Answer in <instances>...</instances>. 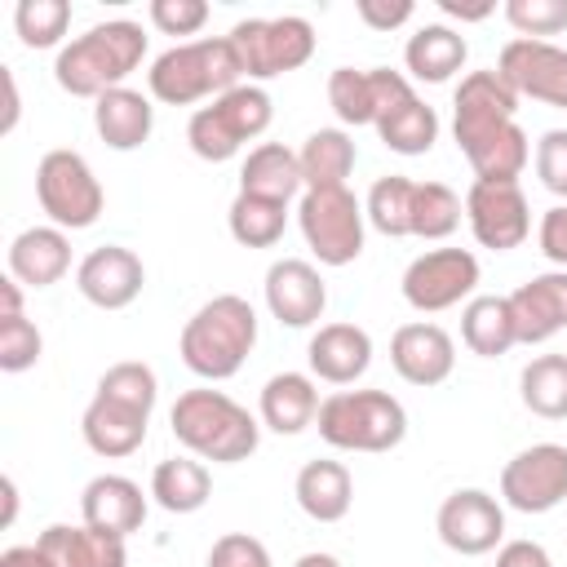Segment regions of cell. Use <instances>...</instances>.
<instances>
[{
    "label": "cell",
    "instance_id": "52a82bcc",
    "mask_svg": "<svg viewBox=\"0 0 567 567\" xmlns=\"http://www.w3.org/2000/svg\"><path fill=\"white\" fill-rule=\"evenodd\" d=\"M275 120V106H270V93L261 84H239L221 97H213L208 106H199L186 124V142L199 159L208 164H226L244 151V142L261 137Z\"/></svg>",
    "mask_w": 567,
    "mask_h": 567
},
{
    "label": "cell",
    "instance_id": "ab89813d",
    "mask_svg": "<svg viewBox=\"0 0 567 567\" xmlns=\"http://www.w3.org/2000/svg\"><path fill=\"white\" fill-rule=\"evenodd\" d=\"M97 394H111V399L133 403V408H142V412H155L159 381H155V368H146L142 359H124V363H111V368L97 377Z\"/></svg>",
    "mask_w": 567,
    "mask_h": 567
},
{
    "label": "cell",
    "instance_id": "e575fe53",
    "mask_svg": "<svg viewBox=\"0 0 567 567\" xmlns=\"http://www.w3.org/2000/svg\"><path fill=\"white\" fill-rule=\"evenodd\" d=\"M518 399L545 421H567V354H536L518 372Z\"/></svg>",
    "mask_w": 567,
    "mask_h": 567
},
{
    "label": "cell",
    "instance_id": "bcb514c9",
    "mask_svg": "<svg viewBox=\"0 0 567 567\" xmlns=\"http://www.w3.org/2000/svg\"><path fill=\"white\" fill-rule=\"evenodd\" d=\"M536 244H540V252L554 261V270H567V204H558V208H549V213L540 217Z\"/></svg>",
    "mask_w": 567,
    "mask_h": 567
},
{
    "label": "cell",
    "instance_id": "7a4b0ae2",
    "mask_svg": "<svg viewBox=\"0 0 567 567\" xmlns=\"http://www.w3.org/2000/svg\"><path fill=\"white\" fill-rule=\"evenodd\" d=\"M146 58V31L133 18H111L66 40L53 58V80L71 97H102L120 89Z\"/></svg>",
    "mask_w": 567,
    "mask_h": 567
},
{
    "label": "cell",
    "instance_id": "e0dca14e",
    "mask_svg": "<svg viewBox=\"0 0 567 567\" xmlns=\"http://www.w3.org/2000/svg\"><path fill=\"white\" fill-rule=\"evenodd\" d=\"M261 292H266V310L284 328H310L328 310V284H323L319 266H310L306 257H279V261H270Z\"/></svg>",
    "mask_w": 567,
    "mask_h": 567
},
{
    "label": "cell",
    "instance_id": "f6af8a7d",
    "mask_svg": "<svg viewBox=\"0 0 567 567\" xmlns=\"http://www.w3.org/2000/svg\"><path fill=\"white\" fill-rule=\"evenodd\" d=\"M151 22L164 31V35H195L204 22H208V4L204 0H151Z\"/></svg>",
    "mask_w": 567,
    "mask_h": 567
},
{
    "label": "cell",
    "instance_id": "2e32d148",
    "mask_svg": "<svg viewBox=\"0 0 567 567\" xmlns=\"http://www.w3.org/2000/svg\"><path fill=\"white\" fill-rule=\"evenodd\" d=\"M496 71L505 75V84L518 97H532V102L567 111V49L563 44L518 35V40H509L501 49Z\"/></svg>",
    "mask_w": 567,
    "mask_h": 567
},
{
    "label": "cell",
    "instance_id": "d6a6232c",
    "mask_svg": "<svg viewBox=\"0 0 567 567\" xmlns=\"http://www.w3.org/2000/svg\"><path fill=\"white\" fill-rule=\"evenodd\" d=\"M461 341L478 354V359H496L509 346H518L514 337V315H509V297H470L461 310Z\"/></svg>",
    "mask_w": 567,
    "mask_h": 567
},
{
    "label": "cell",
    "instance_id": "d590c367",
    "mask_svg": "<svg viewBox=\"0 0 567 567\" xmlns=\"http://www.w3.org/2000/svg\"><path fill=\"white\" fill-rule=\"evenodd\" d=\"M226 226H230V239L244 244V248H275L284 239V226H288V204H275V199L239 190L230 199Z\"/></svg>",
    "mask_w": 567,
    "mask_h": 567
},
{
    "label": "cell",
    "instance_id": "b9f144b4",
    "mask_svg": "<svg viewBox=\"0 0 567 567\" xmlns=\"http://www.w3.org/2000/svg\"><path fill=\"white\" fill-rule=\"evenodd\" d=\"M505 18L518 35L545 40L567 31V0H505Z\"/></svg>",
    "mask_w": 567,
    "mask_h": 567
},
{
    "label": "cell",
    "instance_id": "1f68e13d",
    "mask_svg": "<svg viewBox=\"0 0 567 567\" xmlns=\"http://www.w3.org/2000/svg\"><path fill=\"white\" fill-rule=\"evenodd\" d=\"M297 159H301L306 190H328V186H346V177L354 173L359 151H354V137L346 128H315L301 142Z\"/></svg>",
    "mask_w": 567,
    "mask_h": 567
},
{
    "label": "cell",
    "instance_id": "7c38bea8",
    "mask_svg": "<svg viewBox=\"0 0 567 567\" xmlns=\"http://www.w3.org/2000/svg\"><path fill=\"white\" fill-rule=\"evenodd\" d=\"M501 501L518 514H549L567 501V447L532 443L501 470Z\"/></svg>",
    "mask_w": 567,
    "mask_h": 567
},
{
    "label": "cell",
    "instance_id": "484cf974",
    "mask_svg": "<svg viewBox=\"0 0 567 567\" xmlns=\"http://www.w3.org/2000/svg\"><path fill=\"white\" fill-rule=\"evenodd\" d=\"M93 128L111 151H137L155 128V106L146 93L120 84L93 102Z\"/></svg>",
    "mask_w": 567,
    "mask_h": 567
},
{
    "label": "cell",
    "instance_id": "f546056e",
    "mask_svg": "<svg viewBox=\"0 0 567 567\" xmlns=\"http://www.w3.org/2000/svg\"><path fill=\"white\" fill-rule=\"evenodd\" d=\"M239 190H244V195L275 199V204H292V195L306 190L297 151L284 146V142H261V146H252L248 159H244V168H239Z\"/></svg>",
    "mask_w": 567,
    "mask_h": 567
},
{
    "label": "cell",
    "instance_id": "8fae6325",
    "mask_svg": "<svg viewBox=\"0 0 567 567\" xmlns=\"http://www.w3.org/2000/svg\"><path fill=\"white\" fill-rule=\"evenodd\" d=\"M403 301L421 315L452 310L474 297L478 288V257L470 248H430L408 261L403 270Z\"/></svg>",
    "mask_w": 567,
    "mask_h": 567
},
{
    "label": "cell",
    "instance_id": "9a60e30c",
    "mask_svg": "<svg viewBox=\"0 0 567 567\" xmlns=\"http://www.w3.org/2000/svg\"><path fill=\"white\" fill-rule=\"evenodd\" d=\"M416 89L403 71H390V66H368V71H354V66H337L328 75V106L337 111L341 124H372L394 111L399 102H408Z\"/></svg>",
    "mask_w": 567,
    "mask_h": 567
},
{
    "label": "cell",
    "instance_id": "5bb4252c",
    "mask_svg": "<svg viewBox=\"0 0 567 567\" xmlns=\"http://www.w3.org/2000/svg\"><path fill=\"white\" fill-rule=\"evenodd\" d=\"M465 221L474 239L492 252H509L532 235V204L518 182H470L465 190Z\"/></svg>",
    "mask_w": 567,
    "mask_h": 567
},
{
    "label": "cell",
    "instance_id": "11a10c76",
    "mask_svg": "<svg viewBox=\"0 0 567 567\" xmlns=\"http://www.w3.org/2000/svg\"><path fill=\"white\" fill-rule=\"evenodd\" d=\"M0 487H4V527H9L13 514H18V487H13V478H4Z\"/></svg>",
    "mask_w": 567,
    "mask_h": 567
},
{
    "label": "cell",
    "instance_id": "c3c4849f",
    "mask_svg": "<svg viewBox=\"0 0 567 567\" xmlns=\"http://www.w3.org/2000/svg\"><path fill=\"white\" fill-rule=\"evenodd\" d=\"M496 567H554V558L540 540H505L496 549Z\"/></svg>",
    "mask_w": 567,
    "mask_h": 567
},
{
    "label": "cell",
    "instance_id": "8d00e7d4",
    "mask_svg": "<svg viewBox=\"0 0 567 567\" xmlns=\"http://www.w3.org/2000/svg\"><path fill=\"white\" fill-rule=\"evenodd\" d=\"M412 199H416V182H412V177H403V173L377 177L372 190H368V199H363L368 226L381 230L385 239L412 235Z\"/></svg>",
    "mask_w": 567,
    "mask_h": 567
},
{
    "label": "cell",
    "instance_id": "d6986e66",
    "mask_svg": "<svg viewBox=\"0 0 567 567\" xmlns=\"http://www.w3.org/2000/svg\"><path fill=\"white\" fill-rule=\"evenodd\" d=\"M390 363H394V372L408 385L430 390V385H443L452 377V368H456V341L447 337V328L416 319V323L394 328V337H390Z\"/></svg>",
    "mask_w": 567,
    "mask_h": 567
},
{
    "label": "cell",
    "instance_id": "7bdbcfd3",
    "mask_svg": "<svg viewBox=\"0 0 567 567\" xmlns=\"http://www.w3.org/2000/svg\"><path fill=\"white\" fill-rule=\"evenodd\" d=\"M536 177L549 195L567 199V128H549L536 142Z\"/></svg>",
    "mask_w": 567,
    "mask_h": 567
},
{
    "label": "cell",
    "instance_id": "ffe728a7",
    "mask_svg": "<svg viewBox=\"0 0 567 567\" xmlns=\"http://www.w3.org/2000/svg\"><path fill=\"white\" fill-rule=\"evenodd\" d=\"M509 315L518 346H540L567 332V270H545L518 284L509 292Z\"/></svg>",
    "mask_w": 567,
    "mask_h": 567
},
{
    "label": "cell",
    "instance_id": "60d3db41",
    "mask_svg": "<svg viewBox=\"0 0 567 567\" xmlns=\"http://www.w3.org/2000/svg\"><path fill=\"white\" fill-rule=\"evenodd\" d=\"M40 354H44V337L27 315L0 319V368L4 372H27L40 363Z\"/></svg>",
    "mask_w": 567,
    "mask_h": 567
},
{
    "label": "cell",
    "instance_id": "4fadbf2b",
    "mask_svg": "<svg viewBox=\"0 0 567 567\" xmlns=\"http://www.w3.org/2000/svg\"><path fill=\"white\" fill-rule=\"evenodd\" d=\"M434 532L452 554L478 558L505 545V509L483 487H456L434 514Z\"/></svg>",
    "mask_w": 567,
    "mask_h": 567
},
{
    "label": "cell",
    "instance_id": "603a6c76",
    "mask_svg": "<svg viewBox=\"0 0 567 567\" xmlns=\"http://www.w3.org/2000/svg\"><path fill=\"white\" fill-rule=\"evenodd\" d=\"M4 261L22 288H53L71 270V239L62 226H27L13 235Z\"/></svg>",
    "mask_w": 567,
    "mask_h": 567
},
{
    "label": "cell",
    "instance_id": "681fc988",
    "mask_svg": "<svg viewBox=\"0 0 567 567\" xmlns=\"http://www.w3.org/2000/svg\"><path fill=\"white\" fill-rule=\"evenodd\" d=\"M0 567H53V563H49V554L40 545H9L0 554Z\"/></svg>",
    "mask_w": 567,
    "mask_h": 567
},
{
    "label": "cell",
    "instance_id": "f35d334b",
    "mask_svg": "<svg viewBox=\"0 0 567 567\" xmlns=\"http://www.w3.org/2000/svg\"><path fill=\"white\" fill-rule=\"evenodd\" d=\"M13 27L27 49H53V44H62V35L71 27V4L66 0H18Z\"/></svg>",
    "mask_w": 567,
    "mask_h": 567
},
{
    "label": "cell",
    "instance_id": "4316f807",
    "mask_svg": "<svg viewBox=\"0 0 567 567\" xmlns=\"http://www.w3.org/2000/svg\"><path fill=\"white\" fill-rule=\"evenodd\" d=\"M319 390H315V377L310 372H275L266 385H261V425L275 430V434H301L306 425H315L319 416Z\"/></svg>",
    "mask_w": 567,
    "mask_h": 567
},
{
    "label": "cell",
    "instance_id": "5b68a950",
    "mask_svg": "<svg viewBox=\"0 0 567 567\" xmlns=\"http://www.w3.org/2000/svg\"><path fill=\"white\" fill-rule=\"evenodd\" d=\"M146 84H151L155 102L190 106L204 97H221L248 80H244V66H239L230 35H204V40H186V44L164 49L146 71Z\"/></svg>",
    "mask_w": 567,
    "mask_h": 567
},
{
    "label": "cell",
    "instance_id": "30bf717a",
    "mask_svg": "<svg viewBox=\"0 0 567 567\" xmlns=\"http://www.w3.org/2000/svg\"><path fill=\"white\" fill-rule=\"evenodd\" d=\"M230 44L239 53L244 80H275L315 58V27L297 13L284 18H244L230 27Z\"/></svg>",
    "mask_w": 567,
    "mask_h": 567
},
{
    "label": "cell",
    "instance_id": "f907efd6",
    "mask_svg": "<svg viewBox=\"0 0 567 567\" xmlns=\"http://www.w3.org/2000/svg\"><path fill=\"white\" fill-rule=\"evenodd\" d=\"M0 84H4V120H0V133H13L18 128V80H13V71L9 66H0Z\"/></svg>",
    "mask_w": 567,
    "mask_h": 567
},
{
    "label": "cell",
    "instance_id": "f1b7e54d",
    "mask_svg": "<svg viewBox=\"0 0 567 567\" xmlns=\"http://www.w3.org/2000/svg\"><path fill=\"white\" fill-rule=\"evenodd\" d=\"M292 496L301 505L306 518L315 523H341L354 505V478L341 461H306L297 470V483H292Z\"/></svg>",
    "mask_w": 567,
    "mask_h": 567
},
{
    "label": "cell",
    "instance_id": "7402d4cb",
    "mask_svg": "<svg viewBox=\"0 0 567 567\" xmlns=\"http://www.w3.org/2000/svg\"><path fill=\"white\" fill-rule=\"evenodd\" d=\"M146 425H151V412H142L133 403H120L111 394H93L84 416H80V434H84L89 452H97L106 461L133 456L146 443Z\"/></svg>",
    "mask_w": 567,
    "mask_h": 567
},
{
    "label": "cell",
    "instance_id": "277c9868",
    "mask_svg": "<svg viewBox=\"0 0 567 567\" xmlns=\"http://www.w3.org/2000/svg\"><path fill=\"white\" fill-rule=\"evenodd\" d=\"M252 346H257L252 301L239 292H217L186 319L177 354L199 381H230L248 363Z\"/></svg>",
    "mask_w": 567,
    "mask_h": 567
},
{
    "label": "cell",
    "instance_id": "44dd1931",
    "mask_svg": "<svg viewBox=\"0 0 567 567\" xmlns=\"http://www.w3.org/2000/svg\"><path fill=\"white\" fill-rule=\"evenodd\" d=\"M310 377L328 385H354L372 368V337L359 323H319L306 346Z\"/></svg>",
    "mask_w": 567,
    "mask_h": 567
},
{
    "label": "cell",
    "instance_id": "ba28073f",
    "mask_svg": "<svg viewBox=\"0 0 567 567\" xmlns=\"http://www.w3.org/2000/svg\"><path fill=\"white\" fill-rule=\"evenodd\" d=\"M297 226L306 248L319 257V266H350L363 252L368 235V213L354 199L350 186H328V190H301L297 199Z\"/></svg>",
    "mask_w": 567,
    "mask_h": 567
},
{
    "label": "cell",
    "instance_id": "8992f818",
    "mask_svg": "<svg viewBox=\"0 0 567 567\" xmlns=\"http://www.w3.org/2000/svg\"><path fill=\"white\" fill-rule=\"evenodd\" d=\"M315 430L337 452H390L408 434V412L390 390H332Z\"/></svg>",
    "mask_w": 567,
    "mask_h": 567
},
{
    "label": "cell",
    "instance_id": "816d5d0a",
    "mask_svg": "<svg viewBox=\"0 0 567 567\" xmlns=\"http://www.w3.org/2000/svg\"><path fill=\"white\" fill-rule=\"evenodd\" d=\"M439 9L447 13V18H461V22H483L496 4L487 0V4H461V0H439Z\"/></svg>",
    "mask_w": 567,
    "mask_h": 567
},
{
    "label": "cell",
    "instance_id": "d4e9b609",
    "mask_svg": "<svg viewBox=\"0 0 567 567\" xmlns=\"http://www.w3.org/2000/svg\"><path fill=\"white\" fill-rule=\"evenodd\" d=\"M53 567H128L124 536L89 527V523H53L35 536Z\"/></svg>",
    "mask_w": 567,
    "mask_h": 567
},
{
    "label": "cell",
    "instance_id": "ac0fdd59",
    "mask_svg": "<svg viewBox=\"0 0 567 567\" xmlns=\"http://www.w3.org/2000/svg\"><path fill=\"white\" fill-rule=\"evenodd\" d=\"M142 284H146V266L124 244H102V248H93L75 266V288L97 310H124V306H133L142 297Z\"/></svg>",
    "mask_w": 567,
    "mask_h": 567
},
{
    "label": "cell",
    "instance_id": "3957f363",
    "mask_svg": "<svg viewBox=\"0 0 567 567\" xmlns=\"http://www.w3.org/2000/svg\"><path fill=\"white\" fill-rule=\"evenodd\" d=\"M168 425L190 456L213 465H239L261 443V421L244 403H235L226 390H213V385H195L177 394V403L168 408Z\"/></svg>",
    "mask_w": 567,
    "mask_h": 567
},
{
    "label": "cell",
    "instance_id": "f5cc1de1",
    "mask_svg": "<svg viewBox=\"0 0 567 567\" xmlns=\"http://www.w3.org/2000/svg\"><path fill=\"white\" fill-rule=\"evenodd\" d=\"M9 315H22V284L13 275L0 279V319H9Z\"/></svg>",
    "mask_w": 567,
    "mask_h": 567
},
{
    "label": "cell",
    "instance_id": "db71d44e",
    "mask_svg": "<svg viewBox=\"0 0 567 567\" xmlns=\"http://www.w3.org/2000/svg\"><path fill=\"white\" fill-rule=\"evenodd\" d=\"M292 567H341V558L328 554V549H310V554H301Z\"/></svg>",
    "mask_w": 567,
    "mask_h": 567
},
{
    "label": "cell",
    "instance_id": "83f0119b",
    "mask_svg": "<svg viewBox=\"0 0 567 567\" xmlns=\"http://www.w3.org/2000/svg\"><path fill=\"white\" fill-rule=\"evenodd\" d=\"M465 58H470V44H465V35L452 31L447 22H425V27H416V31L408 35V44H403V66H408V75L421 80V84H443V80H452V75L465 66Z\"/></svg>",
    "mask_w": 567,
    "mask_h": 567
},
{
    "label": "cell",
    "instance_id": "836d02e7",
    "mask_svg": "<svg viewBox=\"0 0 567 567\" xmlns=\"http://www.w3.org/2000/svg\"><path fill=\"white\" fill-rule=\"evenodd\" d=\"M377 137L385 142V151L394 155H425L439 142V111L425 97H408L394 111H385L377 120Z\"/></svg>",
    "mask_w": 567,
    "mask_h": 567
},
{
    "label": "cell",
    "instance_id": "4dcf8cb0",
    "mask_svg": "<svg viewBox=\"0 0 567 567\" xmlns=\"http://www.w3.org/2000/svg\"><path fill=\"white\" fill-rule=\"evenodd\" d=\"M151 496L168 514H195L213 496V474L199 456H168L151 470Z\"/></svg>",
    "mask_w": 567,
    "mask_h": 567
},
{
    "label": "cell",
    "instance_id": "cb8c5ba5",
    "mask_svg": "<svg viewBox=\"0 0 567 567\" xmlns=\"http://www.w3.org/2000/svg\"><path fill=\"white\" fill-rule=\"evenodd\" d=\"M80 518L89 527H102V532H115V536L128 540L146 523V496L124 474H97L80 492Z\"/></svg>",
    "mask_w": 567,
    "mask_h": 567
},
{
    "label": "cell",
    "instance_id": "74e56055",
    "mask_svg": "<svg viewBox=\"0 0 567 567\" xmlns=\"http://www.w3.org/2000/svg\"><path fill=\"white\" fill-rule=\"evenodd\" d=\"M465 217L461 195L447 182H416L412 199V235L416 239H447Z\"/></svg>",
    "mask_w": 567,
    "mask_h": 567
},
{
    "label": "cell",
    "instance_id": "9c48e42d",
    "mask_svg": "<svg viewBox=\"0 0 567 567\" xmlns=\"http://www.w3.org/2000/svg\"><path fill=\"white\" fill-rule=\"evenodd\" d=\"M35 199L49 213V221L62 230H89L106 208V190H102L97 173L89 168V159L80 151H66V146L40 155Z\"/></svg>",
    "mask_w": 567,
    "mask_h": 567
},
{
    "label": "cell",
    "instance_id": "ee69618b",
    "mask_svg": "<svg viewBox=\"0 0 567 567\" xmlns=\"http://www.w3.org/2000/svg\"><path fill=\"white\" fill-rule=\"evenodd\" d=\"M208 567H275L270 549L248 532H226L208 549Z\"/></svg>",
    "mask_w": 567,
    "mask_h": 567
},
{
    "label": "cell",
    "instance_id": "7dc6e473",
    "mask_svg": "<svg viewBox=\"0 0 567 567\" xmlns=\"http://www.w3.org/2000/svg\"><path fill=\"white\" fill-rule=\"evenodd\" d=\"M354 13L372 27V31H394L412 18V0H359Z\"/></svg>",
    "mask_w": 567,
    "mask_h": 567
},
{
    "label": "cell",
    "instance_id": "6da1fadb",
    "mask_svg": "<svg viewBox=\"0 0 567 567\" xmlns=\"http://www.w3.org/2000/svg\"><path fill=\"white\" fill-rule=\"evenodd\" d=\"M518 93L496 66L461 75L452 93V137L478 182H518L532 159V142L514 120Z\"/></svg>",
    "mask_w": 567,
    "mask_h": 567
}]
</instances>
